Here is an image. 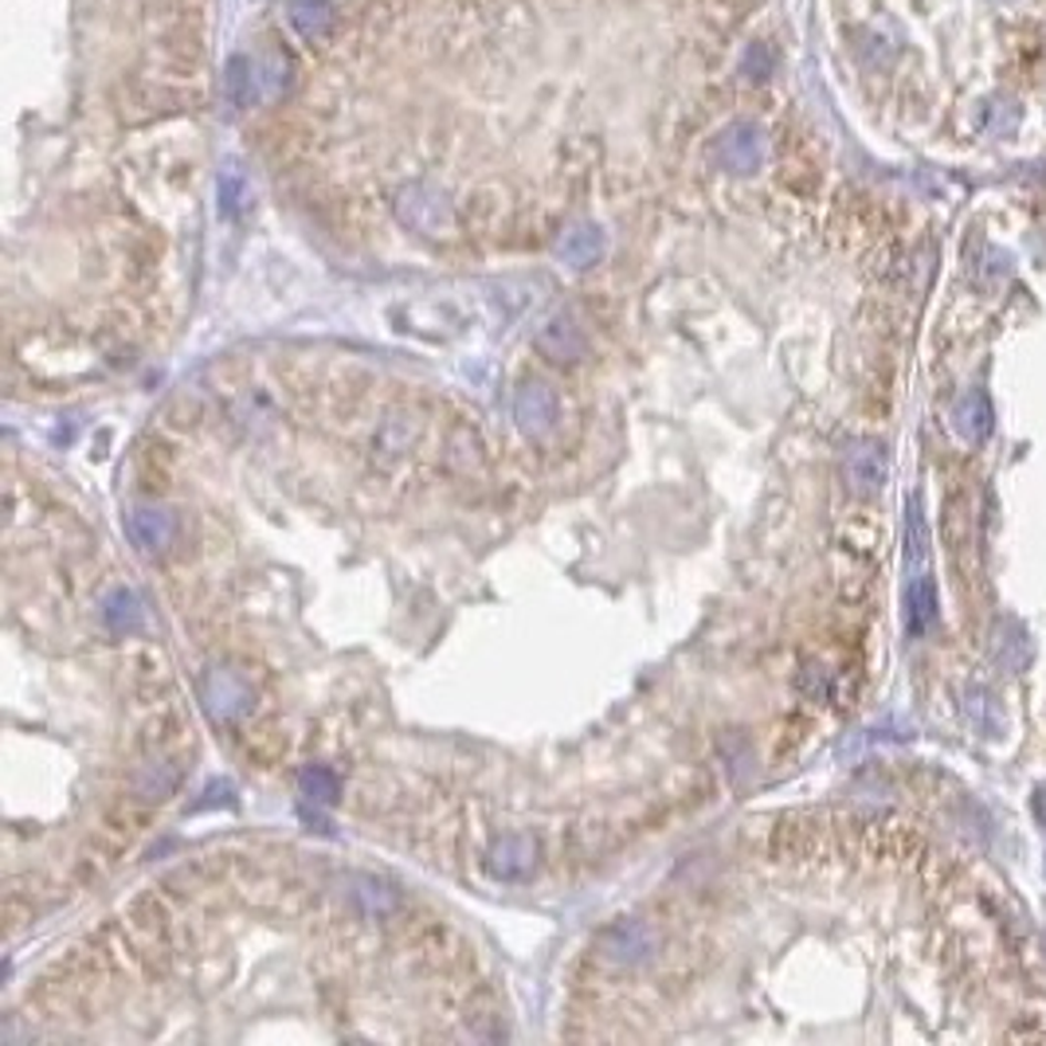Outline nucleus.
<instances>
[{"mask_svg":"<svg viewBox=\"0 0 1046 1046\" xmlns=\"http://www.w3.org/2000/svg\"><path fill=\"white\" fill-rule=\"evenodd\" d=\"M200 702H205V710L212 713L216 721H232V718H240V713H248L251 687L236 674V670L212 667L205 674V682H200Z\"/></svg>","mask_w":1046,"mask_h":1046,"instance_id":"obj_1","label":"nucleus"},{"mask_svg":"<svg viewBox=\"0 0 1046 1046\" xmlns=\"http://www.w3.org/2000/svg\"><path fill=\"white\" fill-rule=\"evenodd\" d=\"M396 212H400V220L408 223L412 232H423V236H439L443 228H451V205H447L443 192L428 189V185L404 189L400 200H396Z\"/></svg>","mask_w":1046,"mask_h":1046,"instance_id":"obj_2","label":"nucleus"},{"mask_svg":"<svg viewBox=\"0 0 1046 1046\" xmlns=\"http://www.w3.org/2000/svg\"><path fill=\"white\" fill-rule=\"evenodd\" d=\"M764 154H768V142H764V129L753 126V122H738V126L725 129L718 142L721 165L730 172H738V177H749V172L761 169Z\"/></svg>","mask_w":1046,"mask_h":1046,"instance_id":"obj_3","label":"nucleus"},{"mask_svg":"<svg viewBox=\"0 0 1046 1046\" xmlns=\"http://www.w3.org/2000/svg\"><path fill=\"white\" fill-rule=\"evenodd\" d=\"M126 537L134 541V550L146 553V557H157V553H165L172 545V537H177V517H172V510L165 506H138L129 510L126 517Z\"/></svg>","mask_w":1046,"mask_h":1046,"instance_id":"obj_4","label":"nucleus"},{"mask_svg":"<svg viewBox=\"0 0 1046 1046\" xmlns=\"http://www.w3.org/2000/svg\"><path fill=\"white\" fill-rule=\"evenodd\" d=\"M651 952H655V933L644 921H616V925L600 933V956L608 964L631 969V964H644Z\"/></svg>","mask_w":1046,"mask_h":1046,"instance_id":"obj_5","label":"nucleus"},{"mask_svg":"<svg viewBox=\"0 0 1046 1046\" xmlns=\"http://www.w3.org/2000/svg\"><path fill=\"white\" fill-rule=\"evenodd\" d=\"M514 420L525 436H545L557 423V396L545 385H525L514 400Z\"/></svg>","mask_w":1046,"mask_h":1046,"instance_id":"obj_6","label":"nucleus"},{"mask_svg":"<svg viewBox=\"0 0 1046 1046\" xmlns=\"http://www.w3.org/2000/svg\"><path fill=\"white\" fill-rule=\"evenodd\" d=\"M886 454H882V447H875V443H858L855 451L847 454V479H850V487L858 490V494H875L878 487L886 482Z\"/></svg>","mask_w":1046,"mask_h":1046,"instance_id":"obj_7","label":"nucleus"},{"mask_svg":"<svg viewBox=\"0 0 1046 1046\" xmlns=\"http://www.w3.org/2000/svg\"><path fill=\"white\" fill-rule=\"evenodd\" d=\"M533 858H537L533 839H525V835H510V839H502L494 850H490V875L525 878L533 870Z\"/></svg>","mask_w":1046,"mask_h":1046,"instance_id":"obj_8","label":"nucleus"},{"mask_svg":"<svg viewBox=\"0 0 1046 1046\" xmlns=\"http://www.w3.org/2000/svg\"><path fill=\"white\" fill-rule=\"evenodd\" d=\"M604 232L596 228V223H576V228H568L565 236H561V248L557 255L565 259L568 266H593L596 259L604 255Z\"/></svg>","mask_w":1046,"mask_h":1046,"instance_id":"obj_9","label":"nucleus"},{"mask_svg":"<svg viewBox=\"0 0 1046 1046\" xmlns=\"http://www.w3.org/2000/svg\"><path fill=\"white\" fill-rule=\"evenodd\" d=\"M937 624V584L933 576H918L906 593V627L909 635H925Z\"/></svg>","mask_w":1046,"mask_h":1046,"instance_id":"obj_10","label":"nucleus"},{"mask_svg":"<svg viewBox=\"0 0 1046 1046\" xmlns=\"http://www.w3.org/2000/svg\"><path fill=\"white\" fill-rule=\"evenodd\" d=\"M537 345L545 353H550L553 360H576L584 353V337H580V330H576V322L573 317H553L550 326H541V334H537Z\"/></svg>","mask_w":1046,"mask_h":1046,"instance_id":"obj_11","label":"nucleus"},{"mask_svg":"<svg viewBox=\"0 0 1046 1046\" xmlns=\"http://www.w3.org/2000/svg\"><path fill=\"white\" fill-rule=\"evenodd\" d=\"M956 431H961L969 443H980V439L992 431V408H987V396L984 393H969L961 400V408H956Z\"/></svg>","mask_w":1046,"mask_h":1046,"instance_id":"obj_12","label":"nucleus"},{"mask_svg":"<svg viewBox=\"0 0 1046 1046\" xmlns=\"http://www.w3.org/2000/svg\"><path fill=\"white\" fill-rule=\"evenodd\" d=\"M223 86H228V98H232L236 106H259L255 60H248V55H236V60L228 63V71H223Z\"/></svg>","mask_w":1046,"mask_h":1046,"instance_id":"obj_13","label":"nucleus"},{"mask_svg":"<svg viewBox=\"0 0 1046 1046\" xmlns=\"http://www.w3.org/2000/svg\"><path fill=\"white\" fill-rule=\"evenodd\" d=\"M251 185H248V177H243V169L236 161H228L220 169V216H240L243 212V205H248V197H251Z\"/></svg>","mask_w":1046,"mask_h":1046,"instance_id":"obj_14","label":"nucleus"},{"mask_svg":"<svg viewBox=\"0 0 1046 1046\" xmlns=\"http://www.w3.org/2000/svg\"><path fill=\"white\" fill-rule=\"evenodd\" d=\"M291 24H294V32H302V35H322V32H330V24H334V9H330V0H294Z\"/></svg>","mask_w":1046,"mask_h":1046,"instance_id":"obj_15","label":"nucleus"},{"mask_svg":"<svg viewBox=\"0 0 1046 1046\" xmlns=\"http://www.w3.org/2000/svg\"><path fill=\"white\" fill-rule=\"evenodd\" d=\"M1019 103H1012V98L1004 95H992L984 106H980V118H984L987 134H1012L1015 126H1019Z\"/></svg>","mask_w":1046,"mask_h":1046,"instance_id":"obj_16","label":"nucleus"},{"mask_svg":"<svg viewBox=\"0 0 1046 1046\" xmlns=\"http://www.w3.org/2000/svg\"><path fill=\"white\" fill-rule=\"evenodd\" d=\"M299 788H302V796L314 799V804H334V799H337V776L330 768H322V764H310V768L299 776Z\"/></svg>","mask_w":1046,"mask_h":1046,"instance_id":"obj_17","label":"nucleus"},{"mask_svg":"<svg viewBox=\"0 0 1046 1046\" xmlns=\"http://www.w3.org/2000/svg\"><path fill=\"white\" fill-rule=\"evenodd\" d=\"M106 624H111L114 631H134V627L142 624V608L138 600H134V593L118 588V593L106 600Z\"/></svg>","mask_w":1046,"mask_h":1046,"instance_id":"obj_18","label":"nucleus"}]
</instances>
